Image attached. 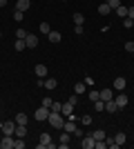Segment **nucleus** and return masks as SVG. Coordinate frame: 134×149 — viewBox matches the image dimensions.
Instances as JSON below:
<instances>
[{
    "mask_svg": "<svg viewBox=\"0 0 134 149\" xmlns=\"http://www.w3.org/2000/svg\"><path fill=\"white\" fill-rule=\"evenodd\" d=\"M49 125L54 127V129H63V125H65V116L60 111H49Z\"/></svg>",
    "mask_w": 134,
    "mask_h": 149,
    "instance_id": "obj_1",
    "label": "nucleus"
},
{
    "mask_svg": "<svg viewBox=\"0 0 134 149\" xmlns=\"http://www.w3.org/2000/svg\"><path fill=\"white\" fill-rule=\"evenodd\" d=\"M36 147L38 149H54V147H58V145L51 140V136L47 134V131H43V134H40V143L36 145Z\"/></svg>",
    "mask_w": 134,
    "mask_h": 149,
    "instance_id": "obj_2",
    "label": "nucleus"
},
{
    "mask_svg": "<svg viewBox=\"0 0 134 149\" xmlns=\"http://www.w3.org/2000/svg\"><path fill=\"white\" fill-rule=\"evenodd\" d=\"M0 129L5 136H13L16 134V120H5V123H0Z\"/></svg>",
    "mask_w": 134,
    "mask_h": 149,
    "instance_id": "obj_3",
    "label": "nucleus"
},
{
    "mask_svg": "<svg viewBox=\"0 0 134 149\" xmlns=\"http://www.w3.org/2000/svg\"><path fill=\"white\" fill-rule=\"evenodd\" d=\"M34 118L38 120V123H43V120L49 118V107H38L36 111H34Z\"/></svg>",
    "mask_w": 134,
    "mask_h": 149,
    "instance_id": "obj_4",
    "label": "nucleus"
},
{
    "mask_svg": "<svg viewBox=\"0 0 134 149\" xmlns=\"http://www.w3.org/2000/svg\"><path fill=\"white\" fill-rule=\"evenodd\" d=\"M114 102H116V105H119V109H123V107H128V102H130L128 93H123V91L114 93Z\"/></svg>",
    "mask_w": 134,
    "mask_h": 149,
    "instance_id": "obj_5",
    "label": "nucleus"
},
{
    "mask_svg": "<svg viewBox=\"0 0 134 149\" xmlns=\"http://www.w3.org/2000/svg\"><path fill=\"white\" fill-rule=\"evenodd\" d=\"M94 145H96V140H94L92 134H87V136L81 138V147H83V149H94Z\"/></svg>",
    "mask_w": 134,
    "mask_h": 149,
    "instance_id": "obj_6",
    "label": "nucleus"
},
{
    "mask_svg": "<svg viewBox=\"0 0 134 149\" xmlns=\"http://www.w3.org/2000/svg\"><path fill=\"white\" fill-rule=\"evenodd\" d=\"M128 87V80L123 78V76H119V78H114V85H112V89L114 91H123V89Z\"/></svg>",
    "mask_w": 134,
    "mask_h": 149,
    "instance_id": "obj_7",
    "label": "nucleus"
},
{
    "mask_svg": "<svg viewBox=\"0 0 134 149\" xmlns=\"http://www.w3.org/2000/svg\"><path fill=\"white\" fill-rule=\"evenodd\" d=\"M13 143H16L13 136H5V134H2V140H0V147L2 149H13Z\"/></svg>",
    "mask_w": 134,
    "mask_h": 149,
    "instance_id": "obj_8",
    "label": "nucleus"
},
{
    "mask_svg": "<svg viewBox=\"0 0 134 149\" xmlns=\"http://www.w3.org/2000/svg\"><path fill=\"white\" fill-rule=\"evenodd\" d=\"M34 71H36V76H38V78H47V76H49V69L45 67V65H36V67H34Z\"/></svg>",
    "mask_w": 134,
    "mask_h": 149,
    "instance_id": "obj_9",
    "label": "nucleus"
},
{
    "mask_svg": "<svg viewBox=\"0 0 134 149\" xmlns=\"http://www.w3.org/2000/svg\"><path fill=\"white\" fill-rule=\"evenodd\" d=\"M25 45L29 47V49H34V47H38V36H34V33H29V36L25 38Z\"/></svg>",
    "mask_w": 134,
    "mask_h": 149,
    "instance_id": "obj_10",
    "label": "nucleus"
},
{
    "mask_svg": "<svg viewBox=\"0 0 134 149\" xmlns=\"http://www.w3.org/2000/svg\"><path fill=\"white\" fill-rule=\"evenodd\" d=\"M32 7V0H16V9L18 11H27Z\"/></svg>",
    "mask_w": 134,
    "mask_h": 149,
    "instance_id": "obj_11",
    "label": "nucleus"
},
{
    "mask_svg": "<svg viewBox=\"0 0 134 149\" xmlns=\"http://www.w3.org/2000/svg\"><path fill=\"white\" fill-rule=\"evenodd\" d=\"M101 100H114V89H101Z\"/></svg>",
    "mask_w": 134,
    "mask_h": 149,
    "instance_id": "obj_12",
    "label": "nucleus"
},
{
    "mask_svg": "<svg viewBox=\"0 0 134 149\" xmlns=\"http://www.w3.org/2000/svg\"><path fill=\"white\" fill-rule=\"evenodd\" d=\"M60 113H63L65 118H69L72 113H74V105H72V102H65V105H63V109H60Z\"/></svg>",
    "mask_w": 134,
    "mask_h": 149,
    "instance_id": "obj_13",
    "label": "nucleus"
},
{
    "mask_svg": "<svg viewBox=\"0 0 134 149\" xmlns=\"http://www.w3.org/2000/svg\"><path fill=\"white\" fill-rule=\"evenodd\" d=\"M47 38H49V42L56 45V42H60V38H63V36H60V31H54V29H51L49 33H47Z\"/></svg>",
    "mask_w": 134,
    "mask_h": 149,
    "instance_id": "obj_14",
    "label": "nucleus"
},
{
    "mask_svg": "<svg viewBox=\"0 0 134 149\" xmlns=\"http://www.w3.org/2000/svg\"><path fill=\"white\" fill-rule=\"evenodd\" d=\"M76 120H65V125H63V129L65 131H69V134H74V131H76Z\"/></svg>",
    "mask_w": 134,
    "mask_h": 149,
    "instance_id": "obj_15",
    "label": "nucleus"
},
{
    "mask_svg": "<svg viewBox=\"0 0 134 149\" xmlns=\"http://www.w3.org/2000/svg\"><path fill=\"white\" fill-rule=\"evenodd\" d=\"M56 87H58V80L47 76V78H45V89H56Z\"/></svg>",
    "mask_w": 134,
    "mask_h": 149,
    "instance_id": "obj_16",
    "label": "nucleus"
},
{
    "mask_svg": "<svg viewBox=\"0 0 134 149\" xmlns=\"http://www.w3.org/2000/svg\"><path fill=\"white\" fill-rule=\"evenodd\" d=\"M105 111H109V113H116V111H119V105H116L114 100H107V102H105Z\"/></svg>",
    "mask_w": 134,
    "mask_h": 149,
    "instance_id": "obj_17",
    "label": "nucleus"
},
{
    "mask_svg": "<svg viewBox=\"0 0 134 149\" xmlns=\"http://www.w3.org/2000/svg\"><path fill=\"white\" fill-rule=\"evenodd\" d=\"M98 13H101V16H109V13H112V7H109L107 2H103V5H98Z\"/></svg>",
    "mask_w": 134,
    "mask_h": 149,
    "instance_id": "obj_18",
    "label": "nucleus"
},
{
    "mask_svg": "<svg viewBox=\"0 0 134 149\" xmlns=\"http://www.w3.org/2000/svg\"><path fill=\"white\" fill-rule=\"evenodd\" d=\"M27 136V127L25 125H16V138H25Z\"/></svg>",
    "mask_w": 134,
    "mask_h": 149,
    "instance_id": "obj_19",
    "label": "nucleus"
},
{
    "mask_svg": "<svg viewBox=\"0 0 134 149\" xmlns=\"http://www.w3.org/2000/svg\"><path fill=\"white\" fill-rule=\"evenodd\" d=\"M114 11H116V16H119V18H128V7L119 5V7L114 9Z\"/></svg>",
    "mask_w": 134,
    "mask_h": 149,
    "instance_id": "obj_20",
    "label": "nucleus"
},
{
    "mask_svg": "<svg viewBox=\"0 0 134 149\" xmlns=\"http://www.w3.org/2000/svg\"><path fill=\"white\" fill-rule=\"evenodd\" d=\"M13 120H16V125H27V120H29V118H27V113L20 111V113H16V118H13Z\"/></svg>",
    "mask_w": 134,
    "mask_h": 149,
    "instance_id": "obj_21",
    "label": "nucleus"
},
{
    "mask_svg": "<svg viewBox=\"0 0 134 149\" xmlns=\"http://www.w3.org/2000/svg\"><path fill=\"white\" fill-rule=\"evenodd\" d=\"M72 20H74V25H83V22H85V16L81 11H76L74 16H72Z\"/></svg>",
    "mask_w": 134,
    "mask_h": 149,
    "instance_id": "obj_22",
    "label": "nucleus"
},
{
    "mask_svg": "<svg viewBox=\"0 0 134 149\" xmlns=\"http://www.w3.org/2000/svg\"><path fill=\"white\" fill-rule=\"evenodd\" d=\"M114 140H116V145L121 147V145H125V140H128V136H125L123 131H119V134H116V136H114Z\"/></svg>",
    "mask_w": 134,
    "mask_h": 149,
    "instance_id": "obj_23",
    "label": "nucleus"
},
{
    "mask_svg": "<svg viewBox=\"0 0 134 149\" xmlns=\"http://www.w3.org/2000/svg\"><path fill=\"white\" fill-rule=\"evenodd\" d=\"M13 47H16V51H25L27 49L25 40H20V38H16V45H13Z\"/></svg>",
    "mask_w": 134,
    "mask_h": 149,
    "instance_id": "obj_24",
    "label": "nucleus"
},
{
    "mask_svg": "<svg viewBox=\"0 0 134 149\" xmlns=\"http://www.w3.org/2000/svg\"><path fill=\"white\" fill-rule=\"evenodd\" d=\"M87 96H89V100H92V102H96V100L101 98V91H98V89H92V91H89Z\"/></svg>",
    "mask_w": 134,
    "mask_h": 149,
    "instance_id": "obj_25",
    "label": "nucleus"
},
{
    "mask_svg": "<svg viewBox=\"0 0 134 149\" xmlns=\"http://www.w3.org/2000/svg\"><path fill=\"white\" fill-rule=\"evenodd\" d=\"M92 136H94V140H105V134H103V129H94V131H92Z\"/></svg>",
    "mask_w": 134,
    "mask_h": 149,
    "instance_id": "obj_26",
    "label": "nucleus"
},
{
    "mask_svg": "<svg viewBox=\"0 0 134 149\" xmlns=\"http://www.w3.org/2000/svg\"><path fill=\"white\" fill-rule=\"evenodd\" d=\"M74 93H78V96L85 93V82H76V85H74Z\"/></svg>",
    "mask_w": 134,
    "mask_h": 149,
    "instance_id": "obj_27",
    "label": "nucleus"
},
{
    "mask_svg": "<svg viewBox=\"0 0 134 149\" xmlns=\"http://www.w3.org/2000/svg\"><path fill=\"white\" fill-rule=\"evenodd\" d=\"M94 109H96V111H103V109H105V100L98 98V100L94 102Z\"/></svg>",
    "mask_w": 134,
    "mask_h": 149,
    "instance_id": "obj_28",
    "label": "nucleus"
},
{
    "mask_svg": "<svg viewBox=\"0 0 134 149\" xmlns=\"http://www.w3.org/2000/svg\"><path fill=\"white\" fill-rule=\"evenodd\" d=\"M69 136H72L69 131H63V134H60V143H63V145H69Z\"/></svg>",
    "mask_w": 134,
    "mask_h": 149,
    "instance_id": "obj_29",
    "label": "nucleus"
},
{
    "mask_svg": "<svg viewBox=\"0 0 134 149\" xmlns=\"http://www.w3.org/2000/svg\"><path fill=\"white\" fill-rule=\"evenodd\" d=\"M38 29H40V33H45V36H47V33H49V22H40V27H38Z\"/></svg>",
    "mask_w": 134,
    "mask_h": 149,
    "instance_id": "obj_30",
    "label": "nucleus"
},
{
    "mask_svg": "<svg viewBox=\"0 0 134 149\" xmlns=\"http://www.w3.org/2000/svg\"><path fill=\"white\" fill-rule=\"evenodd\" d=\"M13 36H16V38H20V40H25V38L29 36V33H27L25 29H16V33H13Z\"/></svg>",
    "mask_w": 134,
    "mask_h": 149,
    "instance_id": "obj_31",
    "label": "nucleus"
},
{
    "mask_svg": "<svg viewBox=\"0 0 134 149\" xmlns=\"http://www.w3.org/2000/svg\"><path fill=\"white\" fill-rule=\"evenodd\" d=\"M13 20H25V11H18V9H16V11H13Z\"/></svg>",
    "mask_w": 134,
    "mask_h": 149,
    "instance_id": "obj_32",
    "label": "nucleus"
},
{
    "mask_svg": "<svg viewBox=\"0 0 134 149\" xmlns=\"http://www.w3.org/2000/svg\"><path fill=\"white\" fill-rule=\"evenodd\" d=\"M13 149H25V140H22V138H16V143H13Z\"/></svg>",
    "mask_w": 134,
    "mask_h": 149,
    "instance_id": "obj_33",
    "label": "nucleus"
},
{
    "mask_svg": "<svg viewBox=\"0 0 134 149\" xmlns=\"http://www.w3.org/2000/svg\"><path fill=\"white\" fill-rule=\"evenodd\" d=\"M63 109V102H51V107H49V111H60Z\"/></svg>",
    "mask_w": 134,
    "mask_h": 149,
    "instance_id": "obj_34",
    "label": "nucleus"
},
{
    "mask_svg": "<svg viewBox=\"0 0 134 149\" xmlns=\"http://www.w3.org/2000/svg\"><path fill=\"white\" fill-rule=\"evenodd\" d=\"M123 27H125V29L134 27V20H132V18H123Z\"/></svg>",
    "mask_w": 134,
    "mask_h": 149,
    "instance_id": "obj_35",
    "label": "nucleus"
},
{
    "mask_svg": "<svg viewBox=\"0 0 134 149\" xmlns=\"http://www.w3.org/2000/svg\"><path fill=\"white\" fill-rule=\"evenodd\" d=\"M125 51H128V54H134V42H132V40L125 42Z\"/></svg>",
    "mask_w": 134,
    "mask_h": 149,
    "instance_id": "obj_36",
    "label": "nucleus"
},
{
    "mask_svg": "<svg viewBox=\"0 0 134 149\" xmlns=\"http://www.w3.org/2000/svg\"><path fill=\"white\" fill-rule=\"evenodd\" d=\"M67 102H72V105L76 107V102H78V93H72L69 98H67Z\"/></svg>",
    "mask_w": 134,
    "mask_h": 149,
    "instance_id": "obj_37",
    "label": "nucleus"
},
{
    "mask_svg": "<svg viewBox=\"0 0 134 149\" xmlns=\"http://www.w3.org/2000/svg\"><path fill=\"white\" fill-rule=\"evenodd\" d=\"M83 25H74V33H76V36H83Z\"/></svg>",
    "mask_w": 134,
    "mask_h": 149,
    "instance_id": "obj_38",
    "label": "nucleus"
},
{
    "mask_svg": "<svg viewBox=\"0 0 134 149\" xmlns=\"http://www.w3.org/2000/svg\"><path fill=\"white\" fill-rule=\"evenodd\" d=\"M81 123H83V125H92V116H89V113H85L83 118H81Z\"/></svg>",
    "mask_w": 134,
    "mask_h": 149,
    "instance_id": "obj_39",
    "label": "nucleus"
},
{
    "mask_svg": "<svg viewBox=\"0 0 134 149\" xmlns=\"http://www.w3.org/2000/svg\"><path fill=\"white\" fill-rule=\"evenodd\" d=\"M107 5H109V7H112V11H114L116 7L121 5V0H107Z\"/></svg>",
    "mask_w": 134,
    "mask_h": 149,
    "instance_id": "obj_40",
    "label": "nucleus"
},
{
    "mask_svg": "<svg viewBox=\"0 0 134 149\" xmlns=\"http://www.w3.org/2000/svg\"><path fill=\"white\" fill-rule=\"evenodd\" d=\"M72 136H76V138H83L85 134H83V129H81V127H76V131H74V134H72Z\"/></svg>",
    "mask_w": 134,
    "mask_h": 149,
    "instance_id": "obj_41",
    "label": "nucleus"
},
{
    "mask_svg": "<svg viewBox=\"0 0 134 149\" xmlns=\"http://www.w3.org/2000/svg\"><path fill=\"white\" fill-rule=\"evenodd\" d=\"M51 102H54L51 98H43V107H51Z\"/></svg>",
    "mask_w": 134,
    "mask_h": 149,
    "instance_id": "obj_42",
    "label": "nucleus"
},
{
    "mask_svg": "<svg viewBox=\"0 0 134 149\" xmlns=\"http://www.w3.org/2000/svg\"><path fill=\"white\" fill-rule=\"evenodd\" d=\"M85 85H87V87H92V85H94V78H92V76H87V78H85Z\"/></svg>",
    "mask_w": 134,
    "mask_h": 149,
    "instance_id": "obj_43",
    "label": "nucleus"
},
{
    "mask_svg": "<svg viewBox=\"0 0 134 149\" xmlns=\"http://www.w3.org/2000/svg\"><path fill=\"white\" fill-rule=\"evenodd\" d=\"M128 18L134 20V7H128Z\"/></svg>",
    "mask_w": 134,
    "mask_h": 149,
    "instance_id": "obj_44",
    "label": "nucleus"
},
{
    "mask_svg": "<svg viewBox=\"0 0 134 149\" xmlns=\"http://www.w3.org/2000/svg\"><path fill=\"white\" fill-rule=\"evenodd\" d=\"M7 2H9V0H0V9H2V7H7Z\"/></svg>",
    "mask_w": 134,
    "mask_h": 149,
    "instance_id": "obj_45",
    "label": "nucleus"
},
{
    "mask_svg": "<svg viewBox=\"0 0 134 149\" xmlns=\"http://www.w3.org/2000/svg\"><path fill=\"white\" fill-rule=\"evenodd\" d=\"M0 38H2V31H0Z\"/></svg>",
    "mask_w": 134,
    "mask_h": 149,
    "instance_id": "obj_46",
    "label": "nucleus"
},
{
    "mask_svg": "<svg viewBox=\"0 0 134 149\" xmlns=\"http://www.w3.org/2000/svg\"><path fill=\"white\" fill-rule=\"evenodd\" d=\"M132 56H134V54H132Z\"/></svg>",
    "mask_w": 134,
    "mask_h": 149,
    "instance_id": "obj_47",
    "label": "nucleus"
}]
</instances>
